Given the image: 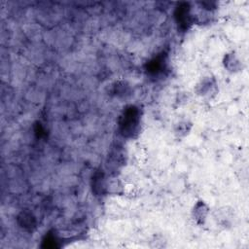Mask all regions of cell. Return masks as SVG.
<instances>
[{
	"label": "cell",
	"mask_w": 249,
	"mask_h": 249,
	"mask_svg": "<svg viewBox=\"0 0 249 249\" xmlns=\"http://www.w3.org/2000/svg\"><path fill=\"white\" fill-rule=\"evenodd\" d=\"M121 134L126 138L135 137L140 130V111L135 106L126 107L119 120Z\"/></svg>",
	"instance_id": "cell-1"
},
{
	"label": "cell",
	"mask_w": 249,
	"mask_h": 249,
	"mask_svg": "<svg viewBox=\"0 0 249 249\" xmlns=\"http://www.w3.org/2000/svg\"><path fill=\"white\" fill-rule=\"evenodd\" d=\"M196 93L202 97H212L218 91V84L213 77H204L199 81L196 88Z\"/></svg>",
	"instance_id": "cell-2"
},
{
	"label": "cell",
	"mask_w": 249,
	"mask_h": 249,
	"mask_svg": "<svg viewBox=\"0 0 249 249\" xmlns=\"http://www.w3.org/2000/svg\"><path fill=\"white\" fill-rule=\"evenodd\" d=\"M91 188L95 196H104L108 191V182L105 173L102 170H97L91 177Z\"/></svg>",
	"instance_id": "cell-3"
},
{
	"label": "cell",
	"mask_w": 249,
	"mask_h": 249,
	"mask_svg": "<svg viewBox=\"0 0 249 249\" xmlns=\"http://www.w3.org/2000/svg\"><path fill=\"white\" fill-rule=\"evenodd\" d=\"M208 214L209 207L203 200H198L197 202H196L192 211V215L197 225H203L206 221Z\"/></svg>",
	"instance_id": "cell-4"
},
{
	"label": "cell",
	"mask_w": 249,
	"mask_h": 249,
	"mask_svg": "<svg viewBox=\"0 0 249 249\" xmlns=\"http://www.w3.org/2000/svg\"><path fill=\"white\" fill-rule=\"evenodd\" d=\"M175 18L180 28L184 30L188 29L189 25L192 24V17L190 14V8L188 7V4H184V6H181L177 9Z\"/></svg>",
	"instance_id": "cell-5"
},
{
	"label": "cell",
	"mask_w": 249,
	"mask_h": 249,
	"mask_svg": "<svg viewBox=\"0 0 249 249\" xmlns=\"http://www.w3.org/2000/svg\"><path fill=\"white\" fill-rule=\"evenodd\" d=\"M224 67L231 73L239 72L242 69V63L234 53H226L223 59Z\"/></svg>",
	"instance_id": "cell-6"
},
{
	"label": "cell",
	"mask_w": 249,
	"mask_h": 249,
	"mask_svg": "<svg viewBox=\"0 0 249 249\" xmlns=\"http://www.w3.org/2000/svg\"><path fill=\"white\" fill-rule=\"evenodd\" d=\"M18 225L29 231H32L36 228V219L30 211L22 210L18 216Z\"/></svg>",
	"instance_id": "cell-7"
},
{
	"label": "cell",
	"mask_w": 249,
	"mask_h": 249,
	"mask_svg": "<svg viewBox=\"0 0 249 249\" xmlns=\"http://www.w3.org/2000/svg\"><path fill=\"white\" fill-rule=\"evenodd\" d=\"M193 124L188 120H182L174 125V134L177 138H183L187 136L192 130Z\"/></svg>",
	"instance_id": "cell-8"
},
{
	"label": "cell",
	"mask_w": 249,
	"mask_h": 249,
	"mask_svg": "<svg viewBox=\"0 0 249 249\" xmlns=\"http://www.w3.org/2000/svg\"><path fill=\"white\" fill-rule=\"evenodd\" d=\"M165 67V62H164V55H159L156 58H154L150 63H149V72L153 74H159L161 72Z\"/></svg>",
	"instance_id": "cell-9"
}]
</instances>
